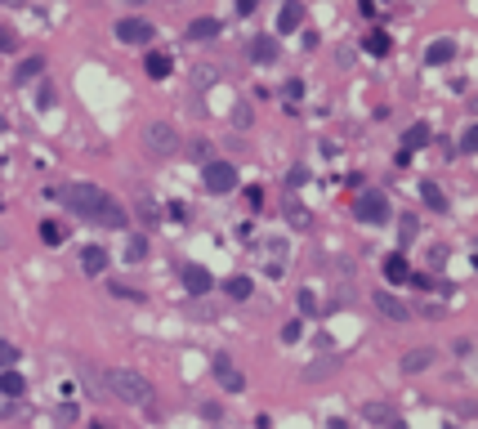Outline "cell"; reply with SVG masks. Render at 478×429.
Here are the masks:
<instances>
[{
    "mask_svg": "<svg viewBox=\"0 0 478 429\" xmlns=\"http://www.w3.org/2000/svg\"><path fill=\"white\" fill-rule=\"evenodd\" d=\"M49 197L63 202L72 214H80V219H94L103 228H125V219H130L125 206L112 202V197L103 188H94V184H63V188H49Z\"/></svg>",
    "mask_w": 478,
    "mask_h": 429,
    "instance_id": "6da1fadb",
    "label": "cell"
},
{
    "mask_svg": "<svg viewBox=\"0 0 478 429\" xmlns=\"http://www.w3.org/2000/svg\"><path fill=\"white\" fill-rule=\"evenodd\" d=\"M103 393L117 403H130V407H147V398H152V385H147V376L130 371V367H112L103 376Z\"/></svg>",
    "mask_w": 478,
    "mask_h": 429,
    "instance_id": "7a4b0ae2",
    "label": "cell"
},
{
    "mask_svg": "<svg viewBox=\"0 0 478 429\" xmlns=\"http://www.w3.org/2000/svg\"><path fill=\"white\" fill-rule=\"evenodd\" d=\"M143 143H147V153H152V157H175L179 153V135H175V125H166V121H147L143 125Z\"/></svg>",
    "mask_w": 478,
    "mask_h": 429,
    "instance_id": "3957f363",
    "label": "cell"
},
{
    "mask_svg": "<svg viewBox=\"0 0 478 429\" xmlns=\"http://www.w3.org/2000/svg\"><path fill=\"white\" fill-rule=\"evenodd\" d=\"M353 214L362 224H389V202H385V192H358V202H353Z\"/></svg>",
    "mask_w": 478,
    "mask_h": 429,
    "instance_id": "277c9868",
    "label": "cell"
},
{
    "mask_svg": "<svg viewBox=\"0 0 478 429\" xmlns=\"http://www.w3.org/2000/svg\"><path fill=\"white\" fill-rule=\"evenodd\" d=\"M206 188L210 192H233L237 188V170H233V161H206Z\"/></svg>",
    "mask_w": 478,
    "mask_h": 429,
    "instance_id": "5b68a950",
    "label": "cell"
},
{
    "mask_svg": "<svg viewBox=\"0 0 478 429\" xmlns=\"http://www.w3.org/2000/svg\"><path fill=\"white\" fill-rule=\"evenodd\" d=\"M152 36H157V31H152V23H147V19H121L117 23V41L121 45H147Z\"/></svg>",
    "mask_w": 478,
    "mask_h": 429,
    "instance_id": "8992f818",
    "label": "cell"
},
{
    "mask_svg": "<svg viewBox=\"0 0 478 429\" xmlns=\"http://www.w3.org/2000/svg\"><path fill=\"white\" fill-rule=\"evenodd\" d=\"M210 286H215L210 269H202V264H184V291H188V295H206Z\"/></svg>",
    "mask_w": 478,
    "mask_h": 429,
    "instance_id": "52a82bcc",
    "label": "cell"
},
{
    "mask_svg": "<svg viewBox=\"0 0 478 429\" xmlns=\"http://www.w3.org/2000/svg\"><path fill=\"white\" fill-rule=\"evenodd\" d=\"M215 381L228 389V393H241V385H246V376L233 367V362H228L224 353H215Z\"/></svg>",
    "mask_w": 478,
    "mask_h": 429,
    "instance_id": "ba28073f",
    "label": "cell"
},
{
    "mask_svg": "<svg viewBox=\"0 0 478 429\" xmlns=\"http://www.w3.org/2000/svg\"><path fill=\"white\" fill-rule=\"evenodd\" d=\"M375 309H380L389 322H407L411 318V309L398 300V295H389V291H375Z\"/></svg>",
    "mask_w": 478,
    "mask_h": 429,
    "instance_id": "9c48e42d",
    "label": "cell"
},
{
    "mask_svg": "<svg viewBox=\"0 0 478 429\" xmlns=\"http://www.w3.org/2000/svg\"><path fill=\"white\" fill-rule=\"evenodd\" d=\"M362 49H367L371 58H385L389 49H393V41H389V31H385V27H375V31H367V36H362Z\"/></svg>",
    "mask_w": 478,
    "mask_h": 429,
    "instance_id": "30bf717a",
    "label": "cell"
},
{
    "mask_svg": "<svg viewBox=\"0 0 478 429\" xmlns=\"http://www.w3.org/2000/svg\"><path fill=\"white\" fill-rule=\"evenodd\" d=\"M425 139H430V125L416 121V125H411L407 135H402V153H398V161H407L411 153H416V148H425Z\"/></svg>",
    "mask_w": 478,
    "mask_h": 429,
    "instance_id": "8fae6325",
    "label": "cell"
},
{
    "mask_svg": "<svg viewBox=\"0 0 478 429\" xmlns=\"http://www.w3.org/2000/svg\"><path fill=\"white\" fill-rule=\"evenodd\" d=\"M420 197H425V206L438 210V214H447V192H442L434 179H420Z\"/></svg>",
    "mask_w": 478,
    "mask_h": 429,
    "instance_id": "7c38bea8",
    "label": "cell"
},
{
    "mask_svg": "<svg viewBox=\"0 0 478 429\" xmlns=\"http://www.w3.org/2000/svg\"><path fill=\"white\" fill-rule=\"evenodd\" d=\"M80 269L85 273H103L108 269V251L103 246H85V251H80Z\"/></svg>",
    "mask_w": 478,
    "mask_h": 429,
    "instance_id": "4fadbf2b",
    "label": "cell"
},
{
    "mask_svg": "<svg viewBox=\"0 0 478 429\" xmlns=\"http://www.w3.org/2000/svg\"><path fill=\"white\" fill-rule=\"evenodd\" d=\"M336 371H340V358H318V362L304 367V381H326V376H336Z\"/></svg>",
    "mask_w": 478,
    "mask_h": 429,
    "instance_id": "5bb4252c",
    "label": "cell"
},
{
    "mask_svg": "<svg viewBox=\"0 0 478 429\" xmlns=\"http://www.w3.org/2000/svg\"><path fill=\"white\" fill-rule=\"evenodd\" d=\"M300 23H304V9L295 5V0H286V5H282V14H277V31H295Z\"/></svg>",
    "mask_w": 478,
    "mask_h": 429,
    "instance_id": "9a60e30c",
    "label": "cell"
},
{
    "mask_svg": "<svg viewBox=\"0 0 478 429\" xmlns=\"http://www.w3.org/2000/svg\"><path fill=\"white\" fill-rule=\"evenodd\" d=\"M41 72H45V58H41V54H31V58H23V63H19L14 81H19V86H27V81H36Z\"/></svg>",
    "mask_w": 478,
    "mask_h": 429,
    "instance_id": "2e32d148",
    "label": "cell"
},
{
    "mask_svg": "<svg viewBox=\"0 0 478 429\" xmlns=\"http://www.w3.org/2000/svg\"><path fill=\"white\" fill-rule=\"evenodd\" d=\"M430 362H434V349H407V353H402V371H407V376H411V371H425Z\"/></svg>",
    "mask_w": 478,
    "mask_h": 429,
    "instance_id": "e0dca14e",
    "label": "cell"
},
{
    "mask_svg": "<svg viewBox=\"0 0 478 429\" xmlns=\"http://www.w3.org/2000/svg\"><path fill=\"white\" fill-rule=\"evenodd\" d=\"M170 68H175L170 54H161V49H152V54H147V76H152V81H166Z\"/></svg>",
    "mask_w": 478,
    "mask_h": 429,
    "instance_id": "ac0fdd59",
    "label": "cell"
},
{
    "mask_svg": "<svg viewBox=\"0 0 478 429\" xmlns=\"http://www.w3.org/2000/svg\"><path fill=\"white\" fill-rule=\"evenodd\" d=\"M188 36H192V41H215V36H219V23H215V19H192V23H188Z\"/></svg>",
    "mask_w": 478,
    "mask_h": 429,
    "instance_id": "d6986e66",
    "label": "cell"
},
{
    "mask_svg": "<svg viewBox=\"0 0 478 429\" xmlns=\"http://www.w3.org/2000/svg\"><path fill=\"white\" fill-rule=\"evenodd\" d=\"M385 277H389V282H407V277H411L407 255H389V259H385Z\"/></svg>",
    "mask_w": 478,
    "mask_h": 429,
    "instance_id": "ffe728a7",
    "label": "cell"
},
{
    "mask_svg": "<svg viewBox=\"0 0 478 429\" xmlns=\"http://www.w3.org/2000/svg\"><path fill=\"white\" fill-rule=\"evenodd\" d=\"M251 291H255L251 277H228V282H224V295H228V300H251Z\"/></svg>",
    "mask_w": 478,
    "mask_h": 429,
    "instance_id": "44dd1931",
    "label": "cell"
},
{
    "mask_svg": "<svg viewBox=\"0 0 478 429\" xmlns=\"http://www.w3.org/2000/svg\"><path fill=\"white\" fill-rule=\"evenodd\" d=\"M23 376L19 371H0V393H5V398H23Z\"/></svg>",
    "mask_w": 478,
    "mask_h": 429,
    "instance_id": "7402d4cb",
    "label": "cell"
},
{
    "mask_svg": "<svg viewBox=\"0 0 478 429\" xmlns=\"http://www.w3.org/2000/svg\"><path fill=\"white\" fill-rule=\"evenodd\" d=\"M76 376H80V385L90 389V398H108V393H103V376H98L94 367H80Z\"/></svg>",
    "mask_w": 478,
    "mask_h": 429,
    "instance_id": "603a6c76",
    "label": "cell"
},
{
    "mask_svg": "<svg viewBox=\"0 0 478 429\" xmlns=\"http://www.w3.org/2000/svg\"><path fill=\"white\" fill-rule=\"evenodd\" d=\"M125 259H130V264H143V259H147V237H143V233L125 237Z\"/></svg>",
    "mask_w": 478,
    "mask_h": 429,
    "instance_id": "cb8c5ba5",
    "label": "cell"
},
{
    "mask_svg": "<svg viewBox=\"0 0 478 429\" xmlns=\"http://www.w3.org/2000/svg\"><path fill=\"white\" fill-rule=\"evenodd\" d=\"M452 54H456V45H452V41H434L430 49H425V58H430L434 68H438V63H452Z\"/></svg>",
    "mask_w": 478,
    "mask_h": 429,
    "instance_id": "d4e9b609",
    "label": "cell"
},
{
    "mask_svg": "<svg viewBox=\"0 0 478 429\" xmlns=\"http://www.w3.org/2000/svg\"><path fill=\"white\" fill-rule=\"evenodd\" d=\"M251 54H255L259 63H273V58H277V41H273V36H259V41L251 45Z\"/></svg>",
    "mask_w": 478,
    "mask_h": 429,
    "instance_id": "484cf974",
    "label": "cell"
},
{
    "mask_svg": "<svg viewBox=\"0 0 478 429\" xmlns=\"http://www.w3.org/2000/svg\"><path fill=\"white\" fill-rule=\"evenodd\" d=\"M41 237H45L49 246H58L63 237H68V228H63V224H54V219H45V224H41Z\"/></svg>",
    "mask_w": 478,
    "mask_h": 429,
    "instance_id": "4316f807",
    "label": "cell"
},
{
    "mask_svg": "<svg viewBox=\"0 0 478 429\" xmlns=\"http://www.w3.org/2000/svg\"><path fill=\"white\" fill-rule=\"evenodd\" d=\"M398 233H402V242L411 246V242H416V233H420V219H416V214H402V224H398Z\"/></svg>",
    "mask_w": 478,
    "mask_h": 429,
    "instance_id": "83f0119b",
    "label": "cell"
},
{
    "mask_svg": "<svg viewBox=\"0 0 478 429\" xmlns=\"http://www.w3.org/2000/svg\"><path fill=\"white\" fill-rule=\"evenodd\" d=\"M286 219H291L295 228H308V210H304L300 202H286Z\"/></svg>",
    "mask_w": 478,
    "mask_h": 429,
    "instance_id": "f1b7e54d",
    "label": "cell"
},
{
    "mask_svg": "<svg viewBox=\"0 0 478 429\" xmlns=\"http://www.w3.org/2000/svg\"><path fill=\"white\" fill-rule=\"evenodd\" d=\"M367 416H371V420H389V425H393V411H389L385 403H367Z\"/></svg>",
    "mask_w": 478,
    "mask_h": 429,
    "instance_id": "f546056e",
    "label": "cell"
},
{
    "mask_svg": "<svg viewBox=\"0 0 478 429\" xmlns=\"http://www.w3.org/2000/svg\"><path fill=\"white\" fill-rule=\"evenodd\" d=\"M14 49H19V36L9 27H0V54H14Z\"/></svg>",
    "mask_w": 478,
    "mask_h": 429,
    "instance_id": "4dcf8cb0",
    "label": "cell"
},
{
    "mask_svg": "<svg viewBox=\"0 0 478 429\" xmlns=\"http://www.w3.org/2000/svg\"><path fill=\"white\" fill-rule=\"evenodd\" d=\"M9 362H19V349H14V344H5V340H0V371H9Z\"/></svg>",
    "mask_w": 478,
    "mask_h": 429,
    "instance_id": "1f68e13d",
    "label": "cell"
},
{
    "mask_svg": "<svg viewBox=\"0 0 478 429\" xmlns=\"http://www.w3.org/2000/svg\"><path fill=\"white\" fill-rule=\"evenodd\" d=\"M188 153H192V161H210V143H206V139H192Z\"/></svg>",
    "mask_w": 478,
    "mask_h": 429,
    "instance_id": "d6a6232c",
    "label": "cell"
},
{
    "mask_svg": "<svg viewBox=\"0 0 478 429\" xmlns=\"http://www.w3.org/2000/svg\"><path fill=\"white\" fill-rule=\"evenodd\" d=\"M139 219H143V224H157L161 214H157V206H152V202H139Z\"/></svg>",
    "mask_w": 478,
    "mask_h": 429,
    "instance_id": "836d02e7",
    "label": "cell"
},
{
    "mask_svg": "<svg viewBox=\"0 0 478 429\" xmlns=\"http://www.w3.org/2000/svg\"><path fill=\"white\" fill-rule=\"evenodd\" d=\"M474 148H478V130L469 125V130H465V139H460V153H474Z\"/></svg>",
    "mask_w": 478,
    "mask_h": 429,
    "instance_id": "e575fe53",
    "label": "cell"
},
{
    "mask_svg": "<svg viewBox=\"0 0 478 429\" xmlns=\"http://www.w3.org/2000/svg\"><path fill=\"white\" fill-rule=\"evenodd\" d=\"M300 331H304L300 322H286V326H282V340H286V344H295V340H300Z\"/></svg>",
    "mask_w": 478,
    "mask_h": 429,
    "instance_id": "d590c367",
    "label": "cell"
},
{
    "mask_svg": "<svg viewBox=\"0 0 478 429\" xmlns=\"http://www.w3.org/2000/svg\"><path fill=\"white\" fill-rule=\"evenodd\" d=\"M36 103H41V108H49V103H54V86H41V94H36Z\"/></svg>",
    "mask_w": 478,
    "mask_h": 429,
    "instance_id": "8d00e7d4",
    "label": "cell"
},
{
    "mask_svg": "<svg viewBox=\"0 0 478 429\" xmlns=\"http://www.w3.org/2000/svg\"><path fill=\"white\" fill-rule=\"evenodd\" d=\"M326 429H349V420H340V416H336V420H331V425H326Z\"/></svg>",
    "mask_w": 478,
    "mask_h": 429,
    "instance_id": "74e56055",
    "label": "cell"
},
{
    "mask_svg": "<svg viewBox=\"0 0 478 429\" xmlns=\"http://www.w3.org/2000/svg\"><path fill=\"white\" fill-rule=\"evenodd\" d=\"M389 429H407V425H402V420H393V425H389Z\"/></svg>",
    "mask_w": 478,
    "mask_h": 429,
    "instance_id": "f35d334b",
    "label": "cell"
},
{
    "mask_svg": "<svg viewBox=\"0 0 478 429\" xmlns=\"http://www.w3.org/2000/svg\"><path fill=\"white\" fill-rule=\"evenodd\" d=\"M94 429H108V425H94Z\"/></svg>",
    "mask_w": 478,
    "mask_h": 429,
    "instance_id": "ab89813d",
    "label": "cell"
}]
</instances>
